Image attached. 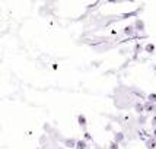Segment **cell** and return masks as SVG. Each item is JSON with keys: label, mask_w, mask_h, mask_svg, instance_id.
Returning a JSON list of instances; mask_svg holds the SVG:
<instances>
[{"label": "cell", "mask_w": 156, "mask_h": 149, "mask_svg": "<svg viewBox=\"0 0 156 149\" xmlns=\"http://www.w3.org/2000/svg\"><path fill=\"white\" fill-rule=\"evenodd\" d=\"M79 123H80V126H85V117L83 115H79Z\"/></svg>", "instance_id": "1"}, {"label": "cell", "mask_w": 156, "mask_h": 149, "mask_svg": "<svg viewBox=\"0 0 156 149\" xmlns=\"http://www.w3.org/2000/svg\"><path fill=\"white\" fill-rule=\"evenodd\" d=\"M117 142H120V140H122V133H117Z\"/></svg>", "instance_id": "2"}, {"label": "cell", "mask_w": 156, "mask_h": 149, "mask_svg": "<svg viewBox=\"0 0 156 149\" xmlns=\"http://www.w3.org/2000/svg\"><path fill=\"white\" fill-rule=\"evenodd\" d=\"M85 146H86V145H85V143H83V142H79V143H77V148L83 149V148H85Z\"/></svg>", "instance_id": "3"}, {"label": "cell", "mask_w": 156, "mask_h": 149, "mask_svg": "<svg viewBox=\"0 0 156 149\" xmlns=\"http://www.w3.org/2000/svg\"><path fill=\"white\" fill-rule=\"evenodd\" d=\"M153 48H155L153 45H147V47H146V51H149L150 53V51H153Z\"/></svg>", "instance_id": "4"}, {"label": "cell", "mask_w": 156, "mask_h": 149, "mask_svg": "<svg viewBox=\"0 0 156 149\" xmlns=\"http://www.w3.org/2000/svg\"><path fill=\"white\" fill-rule=\"evenodd\" d=\"M109 148H111V149H117V143H115V142H112V143H111V146H109Z\"/></svg>", "instance_id": "5"}, {"label": "cell", "mask_w": 156, "mask_h": 149, "mask_svg": "<svg viewBox=\"0 0 156 149\" xmlns=\"http://www.w3.org/2000/svg\"><path fill=\"white\" fill-rule=\"evenodd\" d=\"M137 28H143V24H142V22H137Z\"/></svg>", "instance_id": "6"}, {"label": "cell", "mask_w": 156, "mask_h": 149, "mask_svg": "<svg viewBox=\"0 0 156 149\" xmlns=\"http://www.w3.org/2000/svg\"><path fill=\"white\" fill-rule=\"evenodd\" d=\"M155 135H156V130H155Z\"/></svg>", "instance_id": "7"}]
</instances>
